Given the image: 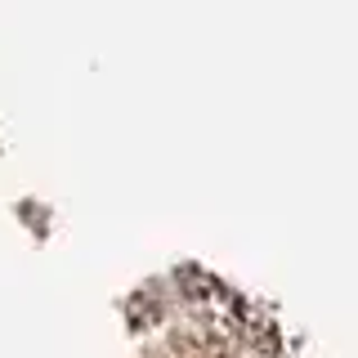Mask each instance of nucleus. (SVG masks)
Segmentation results:
<instances>
[]
</instances>
